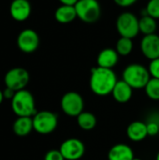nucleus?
<instances>
[{"label":"nucleus","instance_id":"nucleus-27","mask_svg":"<svg viewBox=\"0 0 159 160\" xmlns=\"http://www.w3.org/2000/svg\"><path fill=\"white\" fill-rule=\"evenodd\" d=\"M114 3L122 8H128L132 5H134L138 0H113Z\"/></svg>","mask_w":159,"mask_h":160},{"label":"nucleus","instance_id":"nucleus-7","mask_svg":"<svg viewBox=\"0 0 159 160\" xmlns=\"http://www.w3.org/2000/svg\"><path fill=\"white\" fill-rule=\"evenodd\" d=\"M62 111L70 117H77L83 112L84 101L82 97L74 91L66 93L61 99Z\"/></svg>","mask_w":159,"mask_h":160},{"label":"nucleus","instance_id":"nucleus-3","mask_svg":"<svg viewBox=\"0 0 159 160\" xmlns=\"http://www.w3.org/2000/svg\"><path fill=\"white\" fill-rule=\"evenodd\" d=\"M150 79L148 68L141 64H130L123 71V80L133 89L144 88Z\"/></svg>","mask_w":159,"mask_h":160},{"label":"nucleus","instance_id":"nucleus-2","mask_svg":"<svg viewBox=\"0 0 159 160\" xmlns=\"http://www.w3.org/2000/svg\"><path fill=\"white\" fill-rule=\"evenodd\" d=\"M11 108L13 112L18 116L33 117L37 112L33 95L28 90L17 91L11 99Z\"/></svg>","mask_w":159,"mask_h":160},{"label":"nucleus","instance_id":"nucleus-22","mask_svg":"<svg viewBox=\"0 0 159 160\" xmlns=\"http://www.w3.org/2000/svg\"><path fill=\"white\" fill-rule=\"evenodd\" d=\"M144 89L149 98L153 100H159V79L151 78Z\"/></svg>","mask_w":159,"mask_h":160},{"label":"nucleus","instance_id":"nucleus-11","mask_svg":"<svg viewBox=\"0 0 159 160\" xmlns=\"http://www.w3.org/2000/svg\"><path fill=\"white\" fill-rule=\"evenodd\" d=\"M142 53L149 60L159 58V36L157 34L144 36L141 40Z\"/></svg>","mask_w":159,"mask_h":160},{"label":"nucleus","instance_id":"nucleus-26","mask_svg":"<svg viewBox=\"0 0 159 160\" xmlns=\"http://www.w3.org/2000/svg\"><path fill=\"white\" fill-rule=\"evenodd\" d=\"M147 125L148 136H156L159 133V124L157 122H149Z\"/></svg>","mask_w":159,"mask_h":160},{"label":"nucleus","instance_id":"nucleus-5","mask_svg":"<svg viewBox=\"0 0 159 160\" xmlns=\"http://www.w3.org/2000/svg\"><path fill=\"white\" fill-rule=\"evenodd\" d=\"M116 29L121 37L133 39L140 33L139 19L132 12H123L116 20Z\"/></svg>","mask_w":159,"mask_h":160},{"label":"nucleus","instance_id":"nucleus-16","mask_svg":"<svg viewBox=\"0 0 159 160\" xmlns=\"http://www.w3.org/2000/svg\"><path fill=\"white\" fill-rule=\"evenodd\" d=\"M127 135L132 142H142L148 136L147 125L142 121H134L127 127Z\"/></svg>","mask_w":159,"mask_h":160},{"label":"nucleus","instance_id":"nucleus-4","mask_svg":"<svg viewBox=\"0 0 159 160\" xmlns=\"http://www.w3.org/2000/svg\"><path fill=\"white\" fill-rule=\"evenodd\" d=\"M74 7L77 18L85 23L97 22L101 16V7L97 0H79Z\"/></svg>","mask_w":159,"mask_h":160},{"label":"nucleus","instance_id":"nucleus-6","mask_svg":"<svg viewBox=\"0 0 159 160\" xmlns=\"http://www.w3.org/2000/svg\"><path fill=\"white\" fill-rule=\"evenodd\" d=\"M34 130L42 135H47L55 130L58 124V117L50 111L37 112L33 117Z\"/></svg>","mask_w":159,"mask_h":160},{"label":"nucleus","instance_id":"nucleus-29","mask_svg":"<svg viewBox=\"0 0 159 160\" xmlns=\"http://www.w3.org/2000/svg\"><path fill=\"white\" fill-rule=\"evenodd\" d=\"M61 5H68V6H75L79 0H58Z\"/></svg>","mask_w":159,"mask_h":160},{"label":"nucleus","instance_id":"nucleus-20","mask_svg":"<svg viewBox=\"0 0 159 160\" xmlns=\"http://www.w3.org/2000/svg\"><path fill=\"white\" fill-rule=\"evenodd\" d=\"M77 123L79 127L83 130H92L97 125L96 116L89 112H82L80 115L77 116Z\"/></svg>","mask_w":159,"mask_h":160},{"label":"nucleus","instance_id":"nucleus-19","mask_svg":"<svg viewBox=\"0 0 159 160\" xmlns=\"http://www.w3.org/2000/svg\"><path fill=\"white\" fill-rule=\"evenodd\" d=\"M139 27L140 32L142 33L144 36L156 34L157 29V20L149 15H142L141 19H139Z\"/></svg>","mask_w":159,"mask_h":160},{"label":"nucleus","instance_id":"nucleus-8","mask_svg":"<svg viewBox=\"0 0 159 160\" xmlns=\"http://www.w3.org/2000/svg\"><path fill=\"white\" fill-rule=\"evenodd\" d=\"M30 80L29 72L23 68H13L9 69L4 78L6 87H8L15 92L23 90Z\"/></svg>","mask_w":159,"mask_h":160},{"label":"nucleus","instance_id":"nucleus-31","mask_svg":"<svg viewBox=\"0 0 159 160\" xmlns=\"http://www.w3.org/2000/svg\"><path fill=\"white\" fill-rule=\"evenodd\" d=\"M132 160H142L141 158H134Z\"/></svg>","mask_w":159,"mask_h":160},{"label":"nucleus","instance_id":"nucleus-17","mask_svg":"<svg viewBox=\"0 0 159 160\" xmlns=\"http://www.w3.org/2000/svg\"><path fill=\"white\" fill-rule=\"evenodd\" d=\"M55 20L62 24H67L72 22L77 18V13L74 6L61 5L58 7L54 12Z\"/></svg>","mask_w":159,"mask_h":160},{"label":"nucleus","instance_id":"nucleus-18","mask_svg":"<svg viewBox=\"0 0 159 160\" xmlns=\"http://www.w3.org/2000/svg\"><path fill=\"white\" fill-rule=\"evenodd\" d=\"M13 132L20 137H24L28 135L33 129V118L28 116H20L18 117L12 126Z\"/></svg>","mask_w":159,"mask_h":160},{"label":"nucleus","instance_id":"nucleus-25","mask_svg":"<svg viewBox=\"0 0 159 160\" xmlns=\"http://www.w3.org/2000/svg\"><path fill=\"white\" fill-rule=\"evenodd\" d=\"M44 160H66L60 150H50L46 153Z\"/></svg>","mask_w":159,"mask_h":160},{"label":"nucleus","instance_id":"nucleus-15","mask_svg":"<svg viewBox=\"0 0 159 160\" xmlns=\"http://www.w3.org/2000/svg\"><path fill=\"white\" fill-rule=\"evenodd\" d=\"M133 158V150L131 147L125 143H118L113 145L108 153L109 160H132Z\"/></svg>","mask_w":159,"mask_h":160},{"label":"nucleus","instance_id":"nucleus-32","mask_svg":"<svg viewBox=\"0 0 159 160\" xmlns=\"http://www.w3.org/2000/svg\"><path fill=\"white\" fill-rule=\"evenodd\" d=\"M157 160H159V152L158 154H157Z\"/></svg>","mask_w":159,"mask_h":160},{"label":"nucleus","instance_id":"nucleus-21","mask_svg":"<svg viewBox=\"0 0 159 160\" xmlns=\"http://www.w3.org/2000/svg\"><path fill=\"white\" fill-rule=\"evenodd\" d=\"M115 50L118 52V54L121 55V56H127V55L130 54L132 50H133V41H132V39L128 38L121 37L116 42Z\"/></svg>","mask_w":159,"mask_h":160},{"label":"nucleus","instance_id":"nucleus-28","mask_svg":"<svg viewBox=\"0 0 159 160\" xmlns=\"http://www.w3.org/2000/svg\"><path fill=\"white\" fill-rule=\"evenodd\" d=\"M15 91L14 90H12V89H10V88H8V87H6L4 90H3V95H4V98L5 99H12L13 98V97H14V95H15Z\"/></svg>","mask_w":159,"mask_h":160},{"label":"nucleus","instance_id":"nucleus-24","mask_svg":"<svg viewBox=\"0 0 159 160\" xmlns=\"http://www.w3.org/2000/svg\"><path fill=\"white\" fill-rule=\"evenodd\" d=\"M149 73L152 76V78L159 79V58L151 60L148 68Z\"/></svg>","mask_w":159,"mask_h":160},{"label":"nucleus","instance_id":"nucleus-10","mask_svg":"<svg viewBox=\"0 0 159 160\" xmlns=\"http://www.w3.org/2000/svg\"><path fill=\"white\" fill-rule=\"evenodd\" d=\"M59 150L66 160H79L85 153V146L81 140L70 138L63 142Z\"/></svg>","mask_w":159,"mask_h":160},{"label":"nucleus","instance_id":"nucleus-23","mask_svg":"<svg viewBox=\"0 0 159 160\" xmlns=\"http://www.w3.org/2000/svg\"><path fill=\"white\" fill-rule=\"evenodd\" d=\"M145 11L147 15L154 19H159V0H149L146 5Z\"/></svg>","mask_w":159,"mask_h":160},{"label":"nucleus","instance_id":"nucleus-1","mask_svg":"<svg viewBox=\"0 0 159 160\" xmlns=\"http://www.w3.org/2000/svg\"><path fill=\"white\" fill-rule=\"evenodd\" d=\"M117 82L116 74L111 68L97 67L91 69L90 88L97 96L105 97L112 94Z\"/></svg>","mask_w":159,"mask_h":160},{"label":"nucleus","instance_id":"nucleus-13","mask_svg":"<svg viewBox=\"0 0 159 160\" xmlns=\"http://www.w3.org/2000/svg\"><path fill=\"white\" fill-rule=\"evenodd\" d=\"M119 60V54L116 50L112 48L103 49L97 55V67L104 68H114Z\"/></svg>","mask_w":159,"mask_h":160},{"label":"nucleus","instance_id":"nucleus-14","mask_svg":"<svg viewBox=\"0 0 159 160\" xmlns=\"http://www.w3.org/2000/svg\"><path fill=\"white\" fill-rule=\"evenodd\" d=\"M133 88L127 83L124 80L118 81L112 90V97L113 98L119 103H127L132 98Z\"/></svg>","mask_w":159,"mask_h":160},{"label":"nucleus","instance_id":"nucleus-30","mask_svg":"<svg viewBox=\"0 0 159 160\" xmlns=\"http://www.w3.org/2000/svg\"><path fill=\"white\" fill-rule=\"evenodd\" d=\"M3 100H4V95H3V91H1V90H0V104L3 102Z\"/></svg>","mask_w":159,"mask_h":160},{"label":"nucleus","instance_id":"nucleus-9","mask_svg":"<svg viewBox=\"0 0 159 160\" xmlns=\"http://www.w3.org/2000/svg\"><path fill=\"white\" fill-rule=\"evenodd\" d=\"M17 46L24 53H32L36 52L39 46L38 34L31 28L22 30L18 35Z\"/></svg>","mask_w":159,"mask_h":160},{"label":"nucleus","instance_id":"nucleus-12","mask_svg":"<svg viewBox=\"0 0 159 160\" xmlns=\"http://www.w3.org/2000/svg\"><path fill=\"white\" fill-rule=\"evenodd\" d=\"M32 12V7L28 0H13L9 6V14L13 20L23 22L27 20Z\"/></svg>","mask_w":159,"mask_h":160}]
</instances>
